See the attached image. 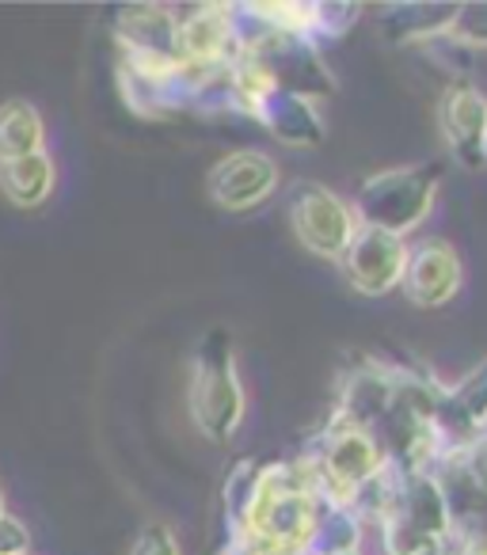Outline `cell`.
<instances>
[{"label": "cell", "instance_id": "obj_17", "mask_svg": "<svg viewBox=\"0 0 487 555\" xmlns=\"http://www.w3.org/2000/svg\"><path fill=\"white\" fill-rule=\"evenodd\" d=\"M362 529L366 525L350 514V506H343V502H328V506L320 509V521H317V532H312L309 552L312 555L358 552V544H362Z\"/></svg>", "mask_w": 487, "mask_h": 555}, {"label": "cell", "instance_id": "obj_4", "mask_svg": "<svg viewBox=\"0 0 487 555\" xmlns=\"http://www.w3.org/2000/svg\"><path fill=\"white\" fill-rule=\"evenodd\" d=\"M297 461L309 468L312 483L320 487L328 502H347L358 487L370 483L385 468L388 456L373 434L328 415V423L320 426V434L305 446Z\"/></svg>", "mask_w": 487, "mask_h": 555}, {"label": "cell", "instance_id": "obj_21", "mask_svg": "<svg viewBox=\"0 0 487 555\" xmlns=\"http://www.w3.org/2000/svg\"><path fill=\"white\" fill-rule=\"evenodd\" d=\"M130 555H183V552H179L176 532H171L164 521H153V525H145V529L138 532Z\"/></svg>", "mask_w": 487, "mask_h": 555}, {"label": "cell", "instance_id": "obj_28", "mask_svg": "<svg viewBox=\"0 0 487 555\" xmlns=\"http://www.w3.org/2000/svg\"><path fill=\"white\" fill-rule=\"evenodd\" d=\"M27 555H31V552H27Z\"/></svg>", "mask_w": 487, "mask_h": 555}, {"label": "cell", "instance_id": "obj_15", "mask_svg": "<svg viewBox=\"0 0 487 555\" xmlns=\"http://www.w3.org/2000/svg\"><path fill=\"white\" fill-rule=\"evenodd\" d=\"M54 183H57V168L50 160V153L20 156V160L0 164V191L20 209L42 206L54 194Z\"/></svg>", "mask_w": 487, "mask_h": 555}, {"label": "cell", "instance_id": "obj_3", "mask_svg": "<svg viewBox=\"0 0 487 555\" xmlns=\"http://www.w3.org/2000/svg\"><path fill=\"white\" fill-rule=\"evenodd\" d=\"M441 186V164H408V168L373 171L358 183V194L350 202L358 224L385 229L396 236H408L411 229L431 217L434 198Z\"/></svg>", "mask_w": 487, "mask_h": 555}, {"label": "cell", "instance_id": "obj_5", "mask_svg": "<svg viewBox=\"0 0 487 555\" xmlns=\"http://www.w3.org/2000/svg\"><path fill=\"white\" fill-rule=\"evenodd\" d=\"M290 224L305 251L335 262L343 259L355 232L362 229L350 202H343L332 186H320L312 179H297L290 186Z\"/></svg>", "mask_w": 487, "mask_h": 555}, {"label": "cell", "instance_id": "obj_1", "mask_svg": "<svg viewBox=\"0 0 487 555\" xmlns=\"http://www.w3.org/2000/svg\"><path fill=\"white\" fill-rule=\"evenodd\" d=\"M324 506L328 499L312 483L309 468L302 461L259 464L240 537L248 540L259 555L309 552Z\"/></svg>", "mask_w": 487, "mask_h": 555}, {"label": "cell", "instance_id": "obj_10", "mask_svg": "<svg viewBox=\"0 0 487 555\" xmlns=\"http://www.w3.org/2000/svg\"><path fill=\"white\" fill-rule=\"evenodd\" d=\"M464 282L461 255L449 240L426 236L408 247V267H403L400 289L415 309H441L457 297Z\"/></svg>", "mask_w": 487, "mask_h": 555}, {"label": "cell", "instance_id": "obj_23", "mask_svg": "<svg viewBox=\"0 0 487 555\" xmlns=\"http://www.w3.org/2000/svg\"><path fill=\"white\" fill-rule=\"evenodd\" d=\"M217 555H259V552H256V547H252L244 537H229V544H225Z\"/></svg>", "mask_w": 487, "mask_h": 555}, {"label": "cell", "instance_id": "obj_14", "mask_svg": "<svg viewBox=\"0 0 487 555\" xmlns=\"http://www.w3.org/2000/svg\"><path fill=\"white\" fill-rule=\"evenodd\" d=\"M457 4H385L377 16V27L388 42L396 47H423V42L446 39L449 24H453Z\"/></svg>", "mask_w": 487, "mask_h": 555}, {"label": "cell", "instance_id": "obj_27", "mask_svg": "<svg viewBox=\"0 0 487 555\" xmlns=\"http://www.w3.org/2000/svg\"><path fill=\"white\" fill-rule=\"evenodd\" d=\"M297 555H312V552H297Z\"/></svg>", "mask_w": 487, "mask_h": 555}, {"label": "cell", "instance_id": "obj_9", "mask_svg": "<svg viewBox=\"0 0 487 555\" xmlns=\"http://www.w3.org/2000/svg\"><path fill=\"white\" fill-rule=\"evenodd\" d=\"M487 430V358L461 377L453 388H441L438 411H434V461L457 449L472 446Z\"/></svg>", "mask_w": 487, "mask_h": 555}, {"label": "cell", "instance_id": "obj_16", "mask_svg": "<svg viewBox=\"0 0 487 555\" xmlns=\"http://www.w3.org/2000/svg\"><path fill=\"white\" fill-rule=\"evenodd\" d=\"M47 153V122L27 100L0 103V164Z\"/></svg>", "mask_w": 487, "mask_h": 555}, {"label": "cell", "instance_id": "obj_25", "mask_svg": "<svg viewBox=\"0 0 487 555\" xmlns=\"http://www.w3.org/2000/svg\"><path fill=\"white\" fill-rule=\"evenodd\" d=\"M0 514H4V491H0Z\"/></svg>", "mask_w": 487, "mask_h": 555}, {"label": "cell", "instance_id": "obj_18", "mask_svg": "<svg viewBox=\"0 0 487 555\" xmlns=\"http://www.w3.org/2000/svg\"><path fill=\"white\" fill-rule=\"evenodd\" d=\"M381 529V555H449V540L431 537L400 517H385Z\"/></svg>", "mask_w": 487, "mask_h": 555}, {"label": "cell", "instance_id": "obj_6", "mask_svg": "<svg viewBox=\"0 0 487 555\" xmlns=\"http://www.w3.org/2000/svg\"><path fill=\"white\" fill-rule=\"evenodd\" d=\"M111 35L123 50V62L145 65V69L183 65L179 16L164 4H123L111 12Z\"/></svg>", "mask_w": 487, "mask_h": 555}, {"label": "cell", "instance_id": "obj_20", "mask_svg": "<svg viewBox=\"0 0 487 555\" xmlns=\"http://www.w3.org/2000/svg\"><path fill=\"white\" fill-rule=\"evenodd\" d=\"M446 39L464 50H487V0H472V4H457L453 24H449Z\"/></svg>", "mask_w": 487, "mask_h": 555}, {"label": "cell", "instance_id": "obj_8", "mask_svg": "<svg viewBox=\"0 0 487 555\" xmlns=\"http://www.w3.org/2000/svg\"><path fill=\"white\" fill-rule=\"evenodd\" d=\"M279 164L259 149H236V153L221 156L206 176V194L214 206L229 209V214H248V209L264 206L274 191H279Z\"/></svg>", "mask_w": 487, "mask_h": 555}, {"label": "cell", "instance_id": "obj_19", "mask_svg": "<svg viewBox=\"0 0 487 555\" xmlns=\"http://www.w3.org/2000/svg\"><path fill=\"white\" fill-rule=\"evenodd\" d=\"M256 461H236L232 472L225 476L221 487V506H225V529L229 537H240V525H244V509L252 499V483H256Z\"/></svg>", "mask_w": 487, "mask_h": 555}, {"label": "cell", "instance_id": "obj_13", "mask_svg": "<svg viewBox=\"0 0 487 555\" xmlns=\"http://www.w3.org/2000/svg\"><path fill=\"white\" fill-rule=\"evenodd\" d=\"M248 118H256L274 141L290 149H312L324 141V118H320L317 103L302 100L294 92H282V88L259 95L248 107Z\"/></svg>", "mask_w": 487, "mask_h": 555}, {"label": "cell", "instance_id": "obj_2", "mask_svg": "<svg viewBox=\"0 0 487 555\" xmlns=\"http://www.w3.org/2000/svg\"><path fill=\"white\" fill-rule=\"evenodd\" d=\"M191 418L209 441H229L244 423V385L236 373V354H232V335L225 327H209L198 343L191 370Z\"/></svg>", "mask_w": 487, "mask_h": 555}, {"label": "cell", "instance_id": "obj_12", "mask_svg": "<svg viewBox=\"0 0 487 555\" xmlns=\"http://www.w3.org/2000/svg\"><path fill=\"white\" fill-rule=\"evenodd\" d=\"M179 50H183V62L202 69H225L240 54L229 4H198L187 12L179 20Z\"/></svg>", "mask_w": 487, "mask_h": 555}, {"label": "cell", "instance_id": "obj_7", "mask_svg": "<svg viewBox=\"0 0 487 555\" xmlns=\"http://www.w3.org/2000/svg\"><path fill=\"white\" fill-rule=\"evenodd\" d=\"M343 274H347L350 289H358L362 297H385L393 289H400L403 267H408V240L385 229H362L355 232L350 247L339 259Z\"/></svg>", "mask_w": 487, "mask_h": 555}, {"label": "cell", "instance_id": "obj_22", "mask_svg": "<svg viewBox=\"0 0 487 555\" xmlns=\"http://www.w3.org/2000/svg\"><path fill=\"white\" fill-rule=\"evenodd\" d=\"M31 552V532L20 517H12L9 509L0 514V555H27Z\"/></svg>", "mask_w": 487, "mask_h": 555}, {"label": "cell", "instance_id": "obj_26", "mask_svg": "<svg viewBox=\"0 0 487 555\" xmlns=\"http://www.w3.org/2000/svg\"><path fill=\"white\" fill-rule=\"evenodd\" d=\"M343 555H362V552H343Z\"/></svg>", "mask_w": 487, "mask_h": 555}, {"label": "cell", "instance_id": "obj_11", "mask_svg": "<svg viewBox=\"0 0 487 555\" xmlns=\"http://www.w3.org/2000/svg\"><path fill=\"white\" fill-rule=\"evenodd\" d=\"M438 126L446 138L449 153L464 164V168H479L484 164V138H487V95L479 92L472 80L457 77L446 85L438 100Z\"/></svg>", "mask_w": 487, "mask_h": 555}, {"label": "cell", "instance_id": "obj_24", "mask_svg": "<svg viewBox=\"0 0 487 555\" xmlns=\"http://www.w3.org/2000/svg\"><path fill=\"white\" fill-rule=\"evenodd\" d=\"M479 153H484V164H487V138H484V149H479Z\"/></svg>", "mask_w": 487, "mask_h": 555}]
</instances>
